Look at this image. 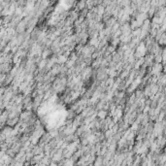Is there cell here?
Returning <instances> with one entry per match:
<instances>
[{
  "label": "cell",
  "mask_w": 166,
  "mask_h": 166,
  "mask_svg": "<svg viewBox=\"0 0 166 166\" xmlns=\"http://www.w3.org/2000/svg\"><path fill=\"white\" fill-rule=\"evenodd\" d=\"M49 53H50V51H44V52H43V58L45 59L46 57H48V56H49Z\"/></svg>",
  "instance_id": "3957f363"
},
{
  "label": "cell",
  "mask_w": 166,
  "mask_h": 166,
  "mask_svg": "<svg viewBox=\"0 0 166 166\" xmlns=\"http://www.w3.org/2000/svg\"><path fill=\"white\" fill-rule=\"evenodd\" d=\"M106 115H107V113H106L105 111H101V112H99V113H98V117H99V118H101V119H104Z\"/></svg>",
  "instance_id": "7a4b0ae2"
},
{
  "label": "cell",
  "mask_w": 166,
  "mask_h": 166,
  "mask_svg": "<svg viewBox=\"0 0 166 166\" xmlns=\"http://www.w3.org/2000/svg\"><path fill=\"white\" fill-rule=\"evenodd\" d=\"M158 43H159V45H161V46L166 45V33H163V34L161 35L160 39L158 40Z\"/></svg>",
  "instance_id": "6da1fadb"
}]
</instances>
